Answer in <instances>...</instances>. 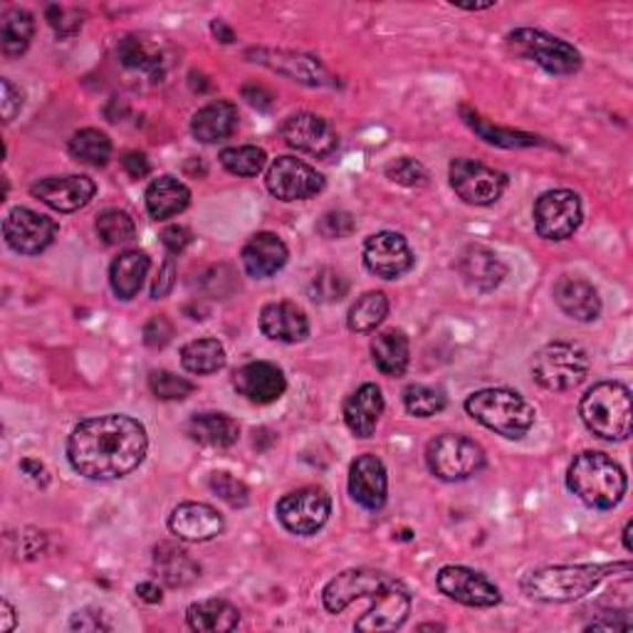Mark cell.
Masks as SVG:
<instances>
[{"instance_id":"obj_1","label":"cell","mask_w":633,"mask_h":633,"mask_svg":"<svg viewBox=\"0 0 633 633\" xmlns=\"http://www.w3.org/2000/svg\"><path fill=\"white\" fill-rule=\"evenodd\" d=\"M147 429L124 413L82 421L67 439V461L89 481H119L147 458Z\"/></svg>"},{"instance_id":"obj_2","label":"cell","mask_w":633,"mask_h":633,"mask_svg":"<svg viewBox=\"0 0 633 633\" xmlns=\"http://www.w3.org/2000/svg\"><path fill=\"white\" fill-rule=\"evenodd\" d=\"M631 572L629 562L621 565H565L547 567L529 572L523 579V591L529 599L549 601V604H565L587 597L594 591L609 574Z\"/></svg>"},{"instance_id":"obj_3","label":"cell","mask_w":633,"mask_h":633,"mask_svg":"<svg viewBox=\"0 0 633 633\" xmlns=\"http://www.w3.org/2000/svg\"><path fill=\"white\" fill-rule=\"evenodd\" d=\"M626 473L606 453H579L567 471V487L594 510H611L626 495Z\"/></svg>"},{"instance_id":"obj_4","label":"cell","mask_w":633,"mask_h":633,"mask_svg":"<svg viewBox=\"0 0 633 633\" xmlns=\"http://www.w3.org/2000/svg\"><path fill=\"white\" fill-rule=\"evenodd\" d=\"M465 411L485 429L510 441H520L535 425V407L510 389H483L465 399Z\"/></svg>"},{"instance_id":"obj_5","label":"cell","mask_w":633,"mask_h":633,"mask_svg":"<svg viewBox=\"0 0 633 633\" xmlns=\"http://www.w3.org/2000/svg\"><path fill=\"white\" fill-rule=\"evenodd\" d=\"M587 429L604 441H626L631 435V389L621 381L594 383L579 403Z\"/></svg>"},{"instance_id":"obj_6","label":"cell","mask_w":633,"mask_h":633,"mask_svg":"<svg viewBox=\"0 0 633 633\" xmlns=\"http://www.w3.org/2000/svg\"><path fill=\"white\" fill-rule=\"evenodd\" d=\"M589 373V355L574 341H549L532 357V379L547 391H569Z\"/></svg>"},{"instance_id":"obj_7","label":"cell","mask_w":633,"mask_h":633,"mask_svg":"<svg viewBox=\"0 0 633 633\" xmlns=\"http://www.w3.org/2000/svg\"><path fill=\"white\" fill-rule=\"evenodd\" d=\"M425 465L439 481L461 483L483 471L485 451L473 439L445 433L425 445Z\"/></svg>"},{"instance_id":"obj_8","label":"cell","mask_w":633,"mask_h":633,"mask_svg":"<svg viewBox=\"0 0 633 633\" xmlns=\"http://www.w3.org/2000/svg\"><path fill=\"white\" fill-rule=\"evenodd\" d=\"M507 45L513 48V53L535 62V65L549 72V75H572V72L581 67L579 50L569 45L567 40L545 33V30H513V33L507 35Z\"/></svg>"},{"instance_id":"obj_9","label":"cell","mask_w":633,"mask_h":633,"mask_svg":"<svg viewBox=\"0 0 633 633\" xmlns=\"http://www.w3.org/2000/svg\"><path fill=\"white\" fill-rule=\"evenodd\" d=\"M331 497L321 487H299L277 503V520L293 535L309 537L327 525Z\"/></svg>"},{"instance_id":"obj_10","label":"cell","mask_w":633,"mask_h":633,"mask_svg":"<svg viewBox=\"0 0 633 633\" xmlns=\"http://www.w3.org/2000/svg\"><path fill=\"white\" fill-rule=\"evenodd\" d=\"M449 176L458 199L471 205H493L507 189V173L473 159H453Z\"/></svg>"},{"instance_id":"obj_11","label":"cell","mask_w":633,"mask_h":633,"mask_svg":"<svg viewBox=\"0 0 633 633\" xmlns=\"http://www.w3.org/2000/svg\"><path fill=\"white\" fill-rule=\"evenodd\" d=\"M581 225V201L574 191H547L535 203V231L545 241H567Z\"/></svg>"},{"instance_id":"obj_12","label":"cell","mask_w":633,"mask_h":633,"mask_svg":"<svg viewBox=\"0 0 633 633\" xmlns=\"http://www.w3.org/2000/svg\"><path fill=\"white\" fill-rule=\"evenodd\" d=\"M265 186L277 201H307L315 199V196L325 189V176L295 157H277L270 163Z\"/></svg>"},{"instance_id":"obj_13","label":"cell","mask_w":633,"mask_h":633,"mask_svg":"<svg viewBox=\"0 0 633 633\" xmlns=\"http://www.w3.org/2000/svg\"><path fill=\"white\" fill-rule=\"evenodd\" d=\"M435 584H439L445 597L458 601L463 606L490 609L500 604L503 599L500 589L490 579L468 567H443L439 577H435Z\"/></svg>"},{"instance_id":"obj_14","label":"cell","mask_w":633,"mask_h":633,"mask_svg":"<svg viewBox=\"0 0 633 633\" xmlns=\"http://www.w3.org/2000/svg\"><path fill=\"white\" fill-rule=\"evenodd\" d=\"M279 137L285 139L287 147H293L303 154H309L315 159H327L339 147V137L335 127L317 114H293L279 127Z\"/></svg>"},{"instance_id":"obj_15","label":"cell","mask_w":633,"mask_h":633,"mask_svg":"<svg viewBox=\"0 0 633 633\" xmlns=\"http://www.w3.org/2000/svg\"><path fill=\"white\" fill-rule=\"evenodd\" d=\"M6 243L20 255H40L53 245L57 223L53 218L40 215L30 209H13L3 221Z\"/></svg>"},{"instance_id":"obj_16","label":"cell","mask_w":633,"mask_h":633,"mask_svg":"<svg viewBox=\"0 0 633 633\" xmlns=\"http://www.w3.org/2000/svg\"><path fill=\"white\" fill-rule=\"evenodd\" d=\"M393 577L377 572V569H347V572L337 574L321 591V604L329 614H341L359 599H369L377 594L379 589L389 584Z\"/></svg>"},{"instance_id":"obj_17","label":"cell","mask_w":633,"mask_h":633,"mask_svg":"<svg viewBox=\"0 0 633 633\" xmlns=\"http://www.w3.org/2000/svg\"><path fill=\"white\" fill-rule=\"evenodd\" d=\"M411 614V594L399 579H391L387 587L371 597V606L365 611L355 629L361 633L397 631Z\"/></svg>"},{"instance_id":"obj_18","label":"cell","mask_w":633,"mask_h":633,"mask_svg":"<svg viewBox=\"0 0 633 633\" xmlns=\"http://www.w3.org/2000/svg\"><path fill=\"white\" fill-rule=\"evenodd\" d=\"M365 265L371 275L383 279H399L416 265V257H413L407 238L401 233L383 231L367 238Z\"/></svg>"},{"instance_id":"obj_19","label":"cell","mask_w":633,"mask_h":633,"mask_svg":"<svg viewBox=\"0 0 633 633\" xmlns=\"http://www.w3.org/2000/svg\"><path fill=\"white\" fill-rule=\"evenodd\" d=\"M247 57H253L257 65H265L277 75H285L295 82H303L307 87H325L331 85V75L327 67L313 55L293 53V50H265L253 48L247 50Z\"/></svg>"},{"instance_id":"obj_20","label":"cell","mask_w":633,"mask_h":633,"mask_svg":"<svg viewBox=\"0 0 633 633\" xmlns=\"http://www.w3.org/2000/svg\"><path fill=\"white\" fill-rule=\"evenodd\" d=\"M30 193L57 213H72L85 209L95 199L97 186L87 176H50L30 186Z\"/></svg>"},{"instance_id":"obj_21","label":"cell","mask_w":633,"mask_h":633,"mask_svg":"<svg viewBox=\"0 0 633 633\" xmlns=\"http://www.w3.org/2000/svg\"><path fill=\"white\" fill-rule=\"evenodd\" d=\"M349 495L355 497V503L367 507V510L377 513L387 505L389 495V477L387 468H383L381 458L371 453L359 455L357 461L349 465Z\"/></svg>"},{"instance_id":"obj_22","label":"cell","mask_w":633,"mask_h":633,"mask_svg":"<svg viewBox=\"0 0 633 633\" xmlns=\"http://www.w3.org/2000/svg\"><path fill=\"white\" fill-rule=\"evenodd\" d=\"M235 391L253 403H273L283 397L287 379L283 369L270 361H251L233 373Z\"/></svg>"},{"instance_id":"obj_23","label":"cell","mask_w":633,"mask_h":633,"mask_svg":"<svg viewBox=\"0 0 633 633\" xmlns=\"http://www.w3.org/2000/svg\"><path fill=\"white\" fill-rule=\"evenodd\" d=\"M169 529L183 542H209L225 529L221 513L205 503H181L169 517Z\"/></svg>"},{"instance_id":"obj_24","label":"cell","mask_w":633,"mask_h":633,"mask_svg":"<svg viewBox=\"0 0 633 633\" xmlns=\"http://www.w3.org/2000/svg\"><path fill=\"white\" fill-rule=\"evenodd\" d=\"M243 267L245 273L257 279L273 277L287 265L289 251L283 243V238L275 233H255L251 241L243 245Z\"/></svg>"},{"instance_id":"obj_25","label":"cell","mask_w":633,"mask_h":633,"mask_svg":"<svg viewBox=\"0 0 633 633\" xmlns=\"http://www.w3.org/2000/svg\"><path fill=\"white\" fill-rule=\"evenodd\" d=\"M555 303L567 317L577 321H594L601 315V297L597 287L584 277H559L555 285Z\"/></svg>"},{"instance_id":"obj_26","label":"cell","mask_w":633,"mask_h":633,"mask_svg":"<svg viewBox=\"0 0 633 633\" xmlns=\"http://www.w3.org/2000/svg\"><path fill=\"white\" fill-rule=\"evenodd\" d=\"M261 329L267 339L297 345L309 337V319L293 303H270L261 313Z\"/></svg>"},{"instance_id":"obj_27","label":"cell","mask_w":633,"mask_h":633,"mask_svg":"<svg viewBox=\"0 0 633 633\" xmlns=\"http://www.w3.org/2000/svg\"><path fill=\"white\" fill-rule=\"evenodd\" d=\"M458 270L465 283L481 289V293H490L507 277V265L485 245L465 247L458 261Z\"/></svg>"},{"instance_id":"obj_28","label":"cell","mask_w":633,"mask_h":633,"mask_svg":"<svg viewBox=\"0 0 633 633\" xmlns=\"http://www.w3.org/2000/svg\"><path fill=\"white\" fill-rule=\"evenodd\" d=\"M383 413V397L377 383H365L345 401V423L357 439H371Z\"/></svg>"},{"instance_id":"obj_29","label":"cell","mask_w":633,"mask_h":633,"mask_svg":"<svg viewBox=\"0 0 633 633\" xmlns=\"http://www.w3.org/2000/svg\"><path fill=\"white\" fill-rule=\"evenodd\" d=\"M154 569L166 587L183 589L191 587L201 577V565L173 542H161L154 547Z\"/></svg>"},{"instance_id":"obj_30","label":"cell","mask_w":633,"mask_h":633,"mask_svg":"<svg viewBox=\"0 0 633 633\" xmlns=\"http://www.w3.org/2000/svg\"><path fill=\"white\" fill-rule=\"evenodd\" d=\"M238 129V107L233 102L218 99L193 114L191 134L203 144H215L233 137Z\"/></svg>"},{"instance_id":"obj_31","label":"cell","mask_w":633,"mask_h":633,"mask_svg":"<svg viewBox=\"0 0 633 633\" xmlns=\"http://www.w3.org/2000/svg\"><path fill=\"white\" fill-rule=\"evenodd\" d=\"M191 203L189 186L181 183L173 176H159L147 189V211L157 221H169V218L183 213Z\"/></svg>"},{"instance_id":"obj_32","label":"cell","mask_w":633,"mask_h":633,"mask_svg":"<svg viewBox=\"0 0 633 633\" xmlns=\"http://www.w3.org/2000/svg\"><path fill=\"white\" fill-rule=\"evenodd\" d=\"M186 433L205 449H231L233 443H238L241 425L225 413H196L186 425Z\"/></svg>"},{"instance_id":"obj_33","label":"cell","mask_w":633,"mask_h":633,"mask_svg":"<svg viewBox=\"0 0 633 633\" xmlns=\"http://www.w3.org/2000/svg\"><path fill=\"white\" fill-rule=\"evenodd\" d=\"M186 621L189 626L199 633H225L233 631L241 624V611H238L231 601L223 599H205L199 604H191L186 611Z\"/></svg>"},{"instance_id":"obj_34","label":"cell","mask_w":633,"mask_h":633,"mask_svg":"<svg viewBox=\"0 0 633 633\" xmlns=\"http://www.w3.org/2000/svg\"><path fill=\"white\" fill-rule=\"evenodd\" d=\"M151 261L144 251L122 253L109 267V285L119 299H131L139 295L144 277L149 275Z\"/></svg>"},{"instance_id":"obj_35","label":"cell","mask_w":633,"mask_h":633,"mask_svg":"<svg viewBox=\"0 0 633 633\" xmlns=\"http://www.w3.org/2000/svg\"><path fill=\"white\" fill-rule=\"evenodd\" d=\"M371 357L373 365L387 377H403L411 361V347L409 339L399 329H387L371 341Z\"/></svg>"},{"instance_id":"obj_36","label":"cell","mask_w":633,"mask_h":633,"mask_svg":"<svg viewBox=\"0 0 633 633\" xmlns=\"http://www.w3.org/2000/svg\"><path fill=\"white\" fill-rule=\"evenodd\" d=\"M119 62L124 67L129 70H139V72H149L154 77H161L163 75V67H166V60L159 45L149 43V40H144L141 35H127L119 43Z\"/></svg>"},{"instance_id":"obj_37","label":"cell","mask_w":633,"mask_h":633,"mask_svg":"<svg viewBox=\"0 0 633 633\" xmlns=\"http://www.w3.org/2000/svg\"><path fill=\"white\" fill-rule=\"evenodd\" d=\"M463 119L468 127L477 134V137L485 139L487 144H495V147H505V149H523V147H537L539 137L535 134H525V131H515V129H503V127H493L490 122H485L481 114L471 112L468 107L461 109Z\"/></svg>"},{"instance_id":"obj_38","label":"cell","mask_w":633,"mask_h":633,"mask_svg":"<svg viewBox=\"0 0 633 633\" xmlns=\"http://www.w3.org/2000/svg\"><path fill=\"white\" fill-rule=\"evenodd\" d=\"M181 365L191 373H215L225 367V349L218 339H193L181 349Z\"/></svg>"},{"instance_id":"obj_39","label":"cell","mask_w":633,"mask_h":633,"mask_svg":"<svg viewBox=\"0 0 633 633\" xmlns=\"http://www.w3.org/2000/svg\"><path fill=\"white\" fill-rule=\"evenodd\" d=\"M35 35V20L23 8L8 10L3 18V30H0V43L8 57H20L30 48V40Z\"/></svg>"},{"instance_id":"obj_40","label":"cell","mask_w":633,"mask_h":633,"mask_svg":"<svg viewBox=\"0 0 633 633\" xmlns=\"http://www.w3.org/2000/svg\"><path fill=\"white\" fill-rule=\"evenodd\" d=\"M70 157L87 166H107L112 159V139L99 129H80L67 144Z\"/></svg>"},{"instance_id":"obj_41","label":"cell","mask_w":633,"mask_h":633,"mask_svg":"<svg viewBox=\"0 0 633 633\" xmlns=\"http://www.w3.org/2000/svg\"><path fill=\"white\" fill-rule=\"evenodd\" d=\"M389 315V299L383 293H367L361 295L349 309L347 327L357 335H367V331L377 329Z\"/></svg>"},{"instance_id":"obj_42","label":"cell","mask_w":633,"mask_h":633,"mask_svg":"<svg viewBox=\"0 0 633 633\" xmlns=\"http://www.w3.org/2000/svg\"><path fill=\"white\" fill-rule=\"evenodd\" d=\"M221 166L233 176H243V179H251L257 176L267 163V154L261 147H231L221 151Z\"/></svg>"},{"instance_id":"obj_43","label":"cell","mask_w":633,"mask_h":633,"mask_svg":"<svg viewBox=\"0 0 633 633\" xmlns=\"http://www.w3.org/2000/svg\"><path fill=\"white\" fill-rule=\"evenodd\" d=\"M349 293V277L335 267H321L309 283V297L319 305H335Z\"/></svg>"},{"instance_id":"obj_44","label":"cell","mask_w":633,"mask_h":633,"mask_svg":"<svg viewBox=\"0 0 633 633\" xmlns=\"http://www.w3.org/2000/svg\"><path fill=\"white\" fill-rule=\"evenodd\" d=\"M403 407L416 419H431L445 409V393L441 389L425 387V383H411L403 391Z\"/></svg>"},{"instance_id":"obj_45","label":"cell","mask_w":633,"mask_h":633,"mask_svg":"<svg viewBox=\"0 0 633 633\" xmlns=\"http://www.w3.org/2000/svg\"><path fill=\"white\" fill-rule=\"evenodd\" d=\"M97 235L102 238V243L107 245H122L129 243L134 235H137V225H134V218L127 211L109 209L97 218Z\"/></svg>"},{"instance_id":"obj_46","label":"cell","mask_w":633,"mask_h":633,"mask_svg":"<svg viewBox=\"0 0 633 633\" xmlns=\"http://www.w3.org/2000/svg\"><path fill=\"white\" fill-rule=\"evenodd\" d=\"M149 389L159 401H183L193 393V381L176 377L171 371H151Z\"/></svg>"},{"instance_id":"obj_47","label":"cell","mask_w":633,"mask_h":633,"mask_svg":"<svg viewBox=\"0 0 633 633\" xmlns=\"http://www.w3.org/2000/svg\"><path fill=\"white\" fill-rule=\"evenodd\" d=\"M387 179L399 186H407V189H421V186H429V171H425L421 161L403 157L387 166Z\"/></svg>"},{"instance_id":"obj_48","label":"cell","mask_w":633,"mask_h":633,"mask_svg":"<svg viewBox=\"0 0 633 633\" xmlns=\"http://www.w3.org/2000/svg\"><path fill=\"white\" fill-rule=\"evenodd\" d=\"M209 485L213 495L221 497V500L231 507H245L251 503V490H247L243 481H238L231 473H213Z\"/></svg>"},{"instance_id":"obj_49","label":"cell","mask_w":633,"mask_h":633,"mask_svg":"<svg viewBox=\"0 0 633 633\" xmlns=\"http://www.w3.org/2000/svg\"><path fill=\"white\" fill-rule=\"evenodd\" d=\"M45 18H48L50 28H53L60 38L77 35L82 23H85V13H80L77 8H67V6H48Z\"/></svg>"},{"instance_id":"obj_50","label":"cell","mask_w":633,"mask_h":633,"mask_svg":"<svg viewBox=\"0 0 633 633\" xmlns=\"http://www.w3.org/2000/svg\"><path fill=\"white\" fill-rule=\"evenodd\" d=\"M357 231L355 215L347 211H329L319 218L317 233L321 238H329V241H341V238H349Z\"/></svg>"},{"instance_id":"obj_51","label":"cell","mask_w":633,"mask_h":633,"mask_svg":"<svg viewBox=\"0 0 633 633\" xmlns=\"http://www.w3.org/2000/svg\"><path fill=\"white\" fill-rule=\"evenodd\" d=\"M223 283L238 287L235 273L228 265H215V267L209 270V273L201 275V287L205 289V293L218 297V299H225L228 295H231V289L223 287Z\"/></svg>"},{"instance_id":"obj_52","label":"cell","mask_w":633,"mask_h":633,"mask_svg":"<svg viewBox=\"0 0 633 633\" xmlns=\"http://www.w3.org/2000/svg\"><path fill=\"white\" fill-rule=\"evenodd\" d=\"M171 337H173V325L169 321V317L157 315L144 325V345L149 349H163L171 341Z\"/></svg>"},{"instance_id":"obj_53","label":"cell","mask_w":633,"mask_h":633,"mask_svg":"<svg viewBox=\"0 0 633 633\" xmlns=\"http://www.w3.org/2000/svg\"><path fill=\"white\" fill-rule=\"evenodd\" d=\"M70 629L72 631H82V633H97V631H112L109 621H105V614L95 609H82L75 611L70 619Z\"/></svg>"},{"instance_id":"obj_54","label":"cell","mask_w":633,"mask_h":633,"mask_svg":"<svg viewBox=\"0 0 633 633\" xmlns=\"http://www.w3.org/2000/svg\"><path fill=\"white\" fill-rule=\"evenodd\" d=\"M161 243L171 255H179L193 243V233L186 225H169L161 233Z\"/></svg>"},{"instance_id":"obj_55","label":"cell","mask_w":633,"mask_h":633,"mask_svg":"<svg viewBox=\"0 0 633 633\" xmlns=\"http://www.w3.org/2000/svg\"><path fill=\"white\" fill-rule=\"evenodd\" d=\"M0 87H3V102H0V105H3V119L6 124H10L18 117V112L23 109V92H20V87H15L8 77L0 80Z\"/></svg>"},{"instance_id":"obj_56","label":"cell","mask_w":633,"mask_h":633,"mask_svg":"<svg viewBox=\"0 0 633 633\" xmlns=\"http://www.w3.org/2000/svg\"><path fill=\"white\" fill-rule=\"evenodd\" d=\"M241 92H243V99H247V105L261 112H270L275 105V95L265 85H261V82H247Z\"/></svg>"},{"instance_id":"obj_57","label":"cell","mask_w":633,"mask_h":633,"mask_svg":"<svg viewBox=\"0 0 633 633\" xmlns=\"http://www.w3.org/2000/svg\"><path fill=\"white\" fill-rule=\"evenodd\" d=\"M173 285H176V263H173V257H166L157 279H154V285H151V297L163 299L166 295L171 293Z\"/></svg>"},{"instance_id":"obj_58","label":"cell","mask_w":633,"mask_h":633,"mask_svg":"<svg viewBox=\"0 0 633 633\" xmlns=\"http://www.w3.org/2000/svg\"><path fill=\"white\" fill-rule=\"evenodd\" d=\"M122 166H124V171H127L131 179H144L151 171V163L147 159V154H141V151H129L127 157L122 159Z\"/></svg>"},{"instance_id":"obj_59","label":"cell","mask_w":633,"mask_h":633,"mask_svg":"<svg viewBox=\"0 0 633 633\" xmlns=\"http://www.w3.org/2000/svg\"><path fill=\"white\" fill-rule=\"evenodd\" d=\"M20 471H23L28 477H33V481L38 483V485H48V471H45V465L40 463V461H35V458H23L20 461Z\"/></svg>"},{"instance_id":"obj_60","label":"cell","mask_w":633,"mask_h":633,"mask_svg":"<svg viewBox=\"0 0 633 633\" xmlns=\"http://www.w3.org/2000/svg\"><path fill=\"white\" fill-rule=\"evenodd\" d=\"M137 597L147 601V604H161V587L157 584V581H141V584L137 587Z\"/></svg>"},{"instance_id":"obj_61","label":"cell","mask_w":633,"mask_h":633,"mask_svg":"<svg viewBox=\"0 0 633 633\" xmlns=\"http://www.w3.org/2000/svg\"><path fill=\"white\" fill-rule=\"evenodd\" d=\"M211 33L218 38V43H223V45L235 43V33H233L231 28L225 25V20H213V23H211Z\"/></svg>"},{"instance_id":"obj_62","label":"cell","mask_w":633,"mask_h":633,"mask_svg":"<svg viewBox=\"0 0 633 633\" xmlns=\"http://www.w3.org/2000/svg\"><path fill=\"white\" fill-rule=\"evenodd\" d=\"M0 616H3V624H0V631L10 633L15 629V609L10 606V601H0Z\"/></svg>"},{"instance_id":"obj_63","label":"cell","mask_w":633,"mask_h":633,"mask_svg":"<svg viewBox=\"0 0 633 633\" xmlns=\"http://www.w3.org/2000/svg\"><path fill=\"white\" fill-rule=\"evenodd\" d=\"M631 529H633V525H631V523H626V527H624V547L629 549V552L633 549V542H631Z\"/></svg>"},{"instance_id":"obj_64","label":"cell","mask_w":633,"mask_h":633,"mask_svg":"<svg viewBox=\"0 0 633 633\" xmlns=\"http://www.w3.org/2000/svg\"><path fill=\"white\" fill-rule=\"evenodd\" d=\"M495 3H471V6H458L463 10H487V8H493Z\"/></svg>"}]
</instances>
